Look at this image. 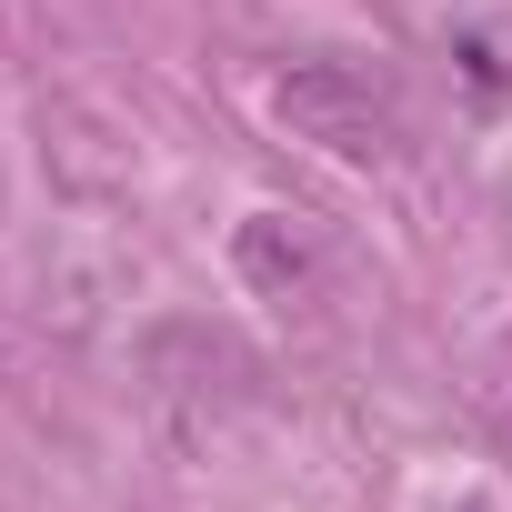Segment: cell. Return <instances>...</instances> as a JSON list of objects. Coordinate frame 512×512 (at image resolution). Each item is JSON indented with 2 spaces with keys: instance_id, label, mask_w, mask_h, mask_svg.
<instances>
[{
  "instance_id": "1",
  "label": "cell",
  "mask_w": 512,
  "mask_h": 512,
  "mask_svg": "<svg viewBox=\"0 0 512 512\" xmlns=\"http://www.w3.org/2000/svg\"><path fill=\"white\" fill-rule=\"evenodd\" d=\"M282 121L342 161H402L412 151V121H402V91L362 61H302L282 71Z\"/></svg>"
}]
</instances>
